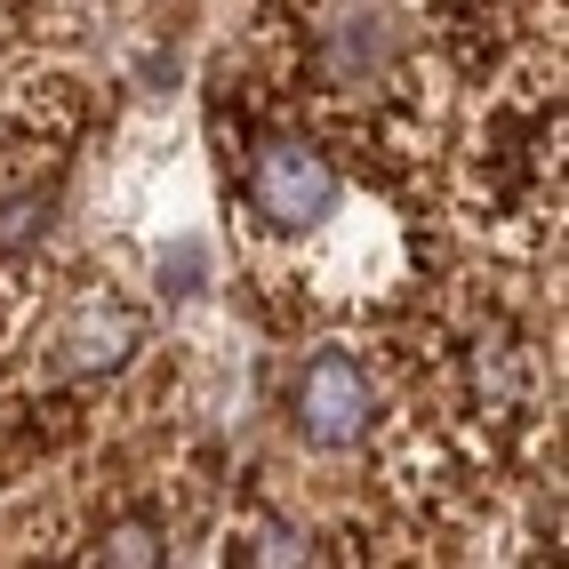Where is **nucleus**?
<instances>
[{
  "mask_svg": "<svg viewBox=\"0 0 569 569\" xmlns=\"http://www.w3.org/2000/svg\"><path fill=\"white\" fill-rule=\"evenodd\" d=\"M369 409H377L369 369L346 346L313 353L306 369H297V386H289V426H297V441H313V449H361Z\"/></svg>",
  "mask_w": 569,
  "mask_h": 569,
  "instance_id": "nucleus-2",
  "label": "nucleus"
},
{
  "mask_svg": "<svg viewBox=\"0 0 569 569\" xmlns=\"http://www.w3.org/2000/svg\"><path fill=\"white\" fill-rule=\"evenodd\" d=\"M89 569H169V529L153 513H112L89 546Z\"/></svg>",
  "mask_w": 569,
  "mask_h": 569,
  "instance_id": "nucleus-4",
  "label": "nucleus"
},
{
  "mask_svg": "<svg viewBox=\"0 0 569 569\" xmlns=\"http://www.w3.org/2000/svg\"><path fill=\"white\" fill-rule=\"evenodd\" d=\"M241 201L249 217L264 224V233H313V224L337 209V169L313 137H264L257 153H249V177H241Z\"/></svg>",
  "mask_w": 569,
  "mask_h": 569,
  "instance_id": "nucleus-1",
  "label": "nucleus"
},
{
  "mask_svg": "<svg viewBox=\"0 0 569 569\" xmlns=\"http://www.w3.org/2000/svg\"><path fill=\"white\" fill-rule=\"evenodd\" d=\"M57 369L72 377H104V369H121L137 353V313L129 306H112V297H81L64 321H57Z\"/></svg>",
  "mask_w": 569,
  "mask_h": 569,
  "instance_id": "nucleus-3",
  "label": "nucleus"
}]
</instances>
